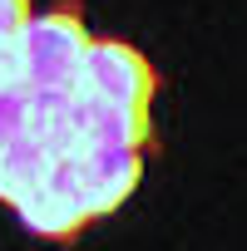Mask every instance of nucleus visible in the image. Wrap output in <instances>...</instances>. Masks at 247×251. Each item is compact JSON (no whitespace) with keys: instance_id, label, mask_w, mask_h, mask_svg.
<instances>
[{"instance_id":"f257e3e1","label":"nucleus","mask_w":247,"mask_h":251,"mask_svg":"<svg viewBox=\"0 0 247 251\" xmlns=\"http://www.w3.org/2000/svg\"><path fill=\"white\" fill-rule=\"evenodd\" d=\"M20 45V69H25V94H74L84 54H89V30L74 5H55L25 25Z\"/></svg>"},{"instance_id":"7ed1b4c3","label":"nucleus","mask_w":247,"mask_h":251,"mask_svg":"<svg viewBox=\"0 0 247 251\" xmlns=\"http://www.w3.org/2000/svg\"><path fill=\"white\" fill-rule=\"evenodd\" d=\"M20 222L45 236V241H74L94 217L84 207V192H79V163L74 158H55V168L45 173L40 187H30L20 202H15Z\"/></svg>"},{"instance_id":"39448f33","label":"nucleus","mask_w":247,"mask_h":251,"mask_svg":"<svg viewBox=\"0 0 247 251\" xmlns=\"http://www.w3.org/2000/svg\"><path fill=\"white\" fill-rule=\"evenodd\" d=\"M84 103V153L89 148H134L144 153L154 143V123L149 108H119V103Z\"/></svg>"},{"instance_id":"0eeeda50","label":"nucleus","mask_w":247,"mask_h":251,"mask_svg":"<svg viewBox=\"0 0 247 251\" xmlns=\"http://www.w3.org/2000/svg\"><path fill=\"white\" fill-rule=\"evenodd\" d=\"M30 20V0H0V45H15Z\"/></svg>"},{"instance_id":"20e7f679","label":"nucleus","mask_w":247,"mask_h":251,"mask_svg":"<svg viewBox=\"0 0 247 251\" xmlns=\"http://www.w3.org/2000/svg\"><path fill=\"white\" fill-rule=\"evenodd\" d=\"M74 163H79V192H84L89 217L119 212L144 177V153H134V148H89Z\"/></svg>"},{"instance_id":"f03ea898","label":"nucleus","mask_w":247,"mask_h":251,"mask_svg":"<svg viewBox=\"0 0 247 251\" xmlns=\"http://www.w3.org/2000/svg\"><path fill=\"white\" fill-rule=\"evenodd\" d=\"M79 99L89 103H119V108H149L158 94L154 64L129 45V40H94L74 84Z\"/></svg>"},{"instance_id":"423d86ee","label":"nucleus","mask_w":247,"mask_h":251,"mask_svg":"<svg viewBox=\"0 0 247 251\" xmlns=\"http://www.w3.org/2000/svg\"><path fill=\"white\" fill-rule=\"evenodd\" d=\"M55 168V153L35 138H15L10 148H0V202H20L30 187L45 182V173Z\"/></svg>"}]
</instances>
